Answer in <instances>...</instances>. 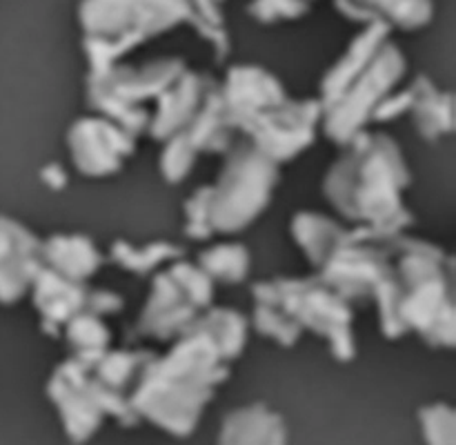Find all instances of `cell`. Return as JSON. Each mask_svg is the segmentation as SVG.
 Listing matches in <instances>:
<instances>
[{
	"instance_id": "5",
	"label": "cell",
	"mask_w": 456,
	"mask_h": 445,
	"mask_svg": "<svg viewBox=\"0 0 456 445\" xmlns=\"http://www.w3.org/2000/svg\"><path fill=\"white\" fill-rule=\"evenodd\" d=\"M212 252L216 254L218 258H223V263L214 261V258H208V256L205 258L200 256V263H205L212 274L221 276V279H225V280L243 279L245 270H248V254H245L243 247H236V245H225V247H216V249H212Z\"/></svg>"
},
{
	"instance_id": "1",
	"label": "cell",
	"mask_w": 456,
	"mask_h": 445,
	"mask_svg": "<svg viewBox=\"0 0 456 445\" xmlns=\"http://www.w3.org/2000/svg\"><path fill=\"white\" fill-rule=\"evenodd\" d=\"M227 169L230 172L218 185L221 187L218 196H223V203H203L208 205L205 225L216 230H239L248 225L249 218L265 205L274 172L270 165L263 163L261 156H240Z\"/></svg>"
},
{
	"instance_id": "4",
	"label": "cell",
	"mask_w": 456,
	"mask_h": 445,
	"mask_svg": "<svg viewBox=\"0 0 456 445\" xmlns=\"http://www.w3.org/2000/svg\"><path fill=\"white\" fill-rule=\"evenodd\" d=\"M43 256L52 258L65 279H87L101 265L98 252L87 239H52L43 249Z\"/></svg>"
},
{
	"instance_id": "6",
	"label": "cell",
	"mask_w": 456,
	"mask_h": 445,
	"mask_svg": "<svg viewBox=\"0 0 456 445\" xmlns=\"http://www.w3.org/2000/svg\"><path fill=\"white\" fill-rule=\"evenodd\" d=\"M105 329L107 328H102V325L98 323L96 319H92V316H80V319H76L74 323H71L69 336L71 341L78 343V345L98 347V350H102V347L107 345V341H110V334H107Z\"/></svg>"
},
{
	"instance_id": "3",
	"label": "cell",
	"mask_w": 456,
	"mask_h": 445,
	"mask_svg": "<svg viewBox=\"0 0 456 445\" xmlns=\"http://www.w3.org/2000/svg\"><path fill=\"white\" fill-rule=\"evenodd\" d=\"M71 147H74L76 165H80L87 174L116 172L120 156L134 150V145L127 138H123V134L96 120H83L76 125L71 132Z\"/></svg>"
},
{
	"instance_id": "2",
	"label": "cell",
	"mask_w": 456,
	"mask_h": 445,
	"mask_svg": "<svg viewBox=\"0 0 456 445\" xmlns=\"http://www.w3.org/2000/svg\"><path fill=\"white\" fill-rule=\"evenodd\" d=\"M36 249L40 245L22 227L12 221H0V298L16 301L29 280L38 276Z\"/></svg>"
}]
</instances>
